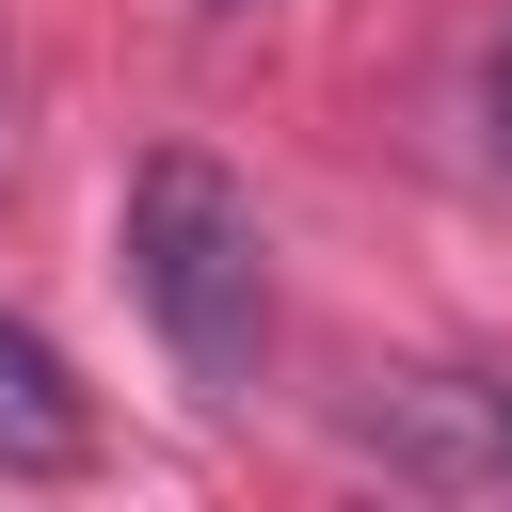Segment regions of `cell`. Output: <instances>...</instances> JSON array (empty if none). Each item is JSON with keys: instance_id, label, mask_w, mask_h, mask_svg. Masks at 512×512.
<instances>
[{"instance_id": "cell-1", "label": "cell", "mask_w": 512, "mask_h": 512, "mask_svg": "<svg viewBox=\"0 0 512 512\" xmlns=\"http://www.w3.org/2000/svg\"><path fill=\"white\" fill-rule=\"evenodd\" d=\"M128 304L176 352L192 400H256V368H272V224L224 160L160 144L128 176Z\"/></svg>"}, {"instance_id": "cell-2", "label": "cell", "mask_w": 512, "mask_h": 512, "mask_svg": "<svg viewBox=\"0 0 512 512\" xmlns=\"http://www.w3.org/2000/svg\"><path fill=\"white\" fill-rule=\"evenodd\" d=\"M368 448L400 464V480H432V496H496L512 480V384H384L368 400Z\"/></svg>"}, {"instance_id": "cell-3", "label": "cell", "mask_w": 512, "mask_h": 512, "mask_svg": "<svg viewBox=\"0 0 512 512\" xmlns=\"http://www.w3.org/2000/svg\"><path fill=\"white\" fill-rule=\"evenodd\" d=\"M80 448H96V400H80V384H64V352L0 304V480H64Z\"/></svg>"}, {"instance_id": "cell-4", "label": "cell", "mask_w": 512, "mask_h": 512, "mask_svg": "<svg viewBox=\"0 0 512 512\" xmlns=\"http://www.w3.org/2000/svg\"><path fill=\"white\" fill-rule=\"evenodd\" d=\"M208 16H240V0H208Z\"/></svg>"}]
</instances>
